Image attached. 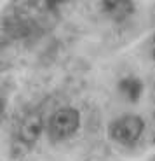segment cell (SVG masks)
I'll return each instance as SVG.
<instances>
[{
	"instance_id": "cell-8",
	"label": "cell",
	"mask_w": 155,
	"mask_h": 161,
	"mask_svg": "<svg viewBox=\"0 0 155 161\" xmlns=\"http://www.w3.org/2000/svg\"><path fill=\"white\" fill-rule=\"evenodd\" d=\"M152 56H153V60H155V46H153V51H152Z\"/></svg>"
},
{
	"instance_id": "cell-1",
	"label": "cell",
	"mask_w": 155,
	"mask_h": 161,
	"mask_svg": "<svg viewBox=\"0 0 155 161\" xmlns=\"http://www.w3.org/2000/svg\"><path fill=\"white\" fill-rule=\"evenodd\" d=\"M145 130V123L139 116L134 114H127L119 119L111 121V125L108 126V135L113 142L120 145H134L136 142L141 138Z\"/></svg>"
},
{
	"instance_id": "cell-7",
	"label": "cell",
	"mask_w": 155,
	"mask_h": 161,
	"mask_svg": "<svg viewBox=\"0 0 155 161\" xmlns=\"http://www.w3.org/2000/svg\"><path fill=\"white\" fill-rule=\"evenodd\" d=\"M2 112H4V100L0 97V116H2Z\"/></svg>"
},
{
	"instance_id": "cell-4",
	"label": "cell",
	"mask_w": 155,
	"mask_h": 161,
	"mask_svg": "<svg viewBox=\"0 0 155 161\" xmlns=\"http://www.w3.org/2000/svg\"><path fill=\"white\" fill-rule=\"evenodd\" d=\"M134 0H101V11L115 23L126 21L134 12Z\"/></svg>"
},
{
	"instance_id": "cell-6",
	"label": "cell",
	"mask_w": 155,
	"mask_h": 161,
	"mask_svg": "<svg viewBox=\"0 0 155 161\" xmlns=\"http://www.w3.org/2000/svg\"><path fill=\"white\" fill-rule=\"evenodd\" d=\"M66 2H68V0H45V5H47L49 11H56L59 5L66 4Z\"/></svg>"
},
{
	"instance_id": "cell-5",
	"label": "cell",
	"mask_w": 155,
	"mask_h": 161,
	"mask_svg": "<svg viewBox=\"0 0 155 161\" xmlns=\"http://www.w3.org/2000/svg\"><path fill=\"white\" fill-rule=\"evenodd\" d=\"M119 91L129 102H138L139 97H141V93H143V84L136 77H124L119 82Z\"/></svg>"
},
{
	"instance_id": "cell-2",
	"label": "cell",
	"mask_w": 155,
	"mask_h": 161,
	"mask_svg": "<svg viewBox=\"0 0 155 161\" xmlns=\"http://www.w3.org/2000/svg\"><path fill=\"white\" fill-rule=\"evenodd\" d=\"M80 128V112L73 107L58 109L49 119L47 131L52 140H63L72 137Z\"/></svg>"
},
{
	"instance_id": "cell-3",
	"label": "cell",
	"mask_w": 155,
	"mask_h": 161,
	"mask_svg": "<svg viewBox=\"0 0 155 161\" xmlns=\"http://www.w3.org/2000/svg\"><path fill=\"white\" fill-rule=\"evenodd\" d=\"M44 130V117L40 112H28L26 116L21 119L19 126H18V138L23 144L32 145L42 135Z\"/></svg>"
}]
</instances>
